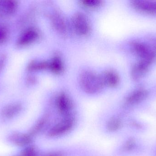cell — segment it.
Listing matches in <instances>:
<instances>
[{"label":"cell","mask_w":156,"mask_h":156,"mask_svg":"<svg viewBox=\"0 0 156 156\" xmlns=\"http://www.w3.org/2000/svg\"><path fill=\"white\" fill-rule=\"evenodd\" d=\"M152 63L144 60H140L135 64L131 70V76L133 79L138 81L141 79L147 73Z\"/></svg>","instance_id":"5"},{"label":"cell","mask_w":156,"mask_h":156,"mask_svg":"<svg viewBox=\"0 0 156 156\" xmlns=\"http://www.w3.org/2000/svg\"><path fill=\"white\" fill-rule=\"evenodd\" d=\"M48 68L55 72H59L63 69V65L58 57H55L48 63Z\"/></svg>","instance_id":"13"},{"label":"cell","mask_w":156,"mask_h":156,"mask_svg":"<svg viewBox=\"0 0 156 156\" xmlns=\"http://www.w3.org/2000/svg\"><path fill=\"white\" fill-rule=\"evenodd\" d=\"M44 156H62V155L59 153H54V154H49L46 155Z\"/></svg>","instance_id":"19"},{"label":"cell","mask_w":156,"mask_h":156,"mask_svg":"<svg viewBox=\"0 0 156 156\" xmlns=\"http://www.w3.org/2000/svg\"><path fill=\"white\" fill-rule=\"evenodd\" d=\"M6 33L3 27L0 25V43L3 42L6 38Z\"/></svg>","instance_id":"17"},{"label":"cell","mask_w":156,"mask_h":156,"mask_svg":"<svg viewBox=\"0 0 156 156\" xmlns=\"http://www.w3.org/2000/svg\"><path fill=\"white\" fill-rule=\"evenodd\" d=\"M38 36V33L36 29L29 28L24 31L18 38L16 45L20 47L29 45L35 41Z\"/></svg>","instance_id":"6"},{"label":"cell","mask_w":156,"mask_h":156,"mask_svg":"<svg viewBox=\"0 0 156 156\" xmlns=\"http://www.w3.org/2000/svg\"><path fill=\"white\" fill-rule=\"evenodd\" d=\"M17 2L14 1H0V14L5 15L12 14L17 8Z\"/></svg>","instance_id":"8"},{"label":"cell","mask_w":156,"mask_h":156,"mask_svg":"<svg viewBox=\"0 0 156 156\" xmlns=\"http://www.w3.org/2000/svg\"><path fill=\"white\" fill-rule=\"evenodd\" d=\"M7 140L14 145L24 147L28 145L31 143L32 136L28 133L14 132L9 135L7 137Z\"/></svg>","instance_id":"3"},{"label":"cell","mask_w":156,"mask_h":156,"mask_svg":"<svg viewBox=\"0 0 156 156\" xmlns=\"http://www.w3.org/2000/svg\"><path fill=\"white\" fill-rule=\"evenodd\" d=\"M72 122L69 120L65 121L64 122L60 124L59 125L55 126L53 130H51L50 134L52 136H54L58 135L65 132L70 129V127L72 126Z\"/></svg>","instance_id":"11"},{"label":"cell","mask_w":156,"mask_h":156,"mask_svg":"<svg viewBox=\"0 0 156 156\" xmlns=\"http://www.w3.org/2000/svg\"><path fill=\"white\" fill-rule=\"evenodd\" d=\"M80 82L83 89L90 93L98 91L104 84L101 77L91 71L83 73Z\"/></svg>","instance_id":"1"},{"label":"cell","mask_w":156,"mask_h":156,"mask_svg":"<svg viewBox=\"0 0 156 156\" xmlns=\"http://www.w3.org/2000/svg\"><path fill=\"white\" fill-rule=\"evenodd\" d=\"M101 1L99 0H85L82 2L84 5L89 7H94L99 5L101 4Z\"/></svg>","instance_id":"16"},{"label":"cell","mask_w":156,"mask_h":156,"mask_svg":"<svg viewBox=\"0 0 156 156\" xmlns=\"http://www.w3.org/2000/svg\"><path fill=\"white\" fill-rule=\"evenodd\" d=\"M58 105L60 111L66 112L68 111L71 107L70 100L64 94L60 95L58 100Z\"/></svg>","instance_id":"12"},{"label":"cell","mask_w":156,"mask_h":156,"mask_svg":"<svg viewBox=\"0 0 156 156\" xmlns=\"http://www.w3.org/2000/svg\"><path fill=\"white\" fill-rule=\"evenodd\" d=\"M5 60V56L4 55H2L0 56V71L2 68L3 66L4 65Z\"/></svg>","instance_id":"18"},{"label":"cell","mask_w":156,"mask_h":156,"mask_svg":"<svg viewBox=\"0 0 156 156\" xmlns=\"http://www.w3.org/2000/svg\"><path fill=\"white\" fill-rule=\"evenodd\" d=\"M48 67V63L43 61H33L28 66V70L37 71Z\"/></svg>","instance_id":"14"},{"label":"cell","mask_w":156,"mask_h":156,"mask_svg":"<svg viewBox=\"0 0 156 156\" xmlns=\"http://www.w3.org/2000/svg\"><path fill=\"white\" fill-rule=\"evenodd\" d=\"M37 151L35 147L33 146H29L23 149L21 152H19L12 156H37Z\"/></svg>","instance_id":"15"},{"label":"cell","mask_w":156,"mask_h":156,"mask_svg":"<svg viewBox=\"0 0 156 156\" xmlns=\"http://www.w3.org/2000/svg\"><path fill=\"white\" fill-rule=\"evenodd\" d=\"M101 78L104 84L111 87L116 86L119 83V77L118 74L112 71H108L105 72Z\"/></svg>","instance_id":"9"},{"label":"cell","mask_w":156,"mask_h":156,"mask_svg":"<svg viewBox=\"0 0 156 156\" xmlns=\"http://www.w3.org/2000/svg\"><path fill=\"white\" fill-rule=\"evenodd\" d=\"M147 95V91L144 89L136 90L132 93L128 98V101L131 103L138 102L144 100Z\"/></svg>","instance_id":"10"},{"label":"cell","mask_w":156,"mask_h":156,"mask_svg":"<svg viewBox=\"0 0 156 156\" xmlns=\"http://www.w3.org/2000/svg\"><path fill=\"white\" fill-rule=\"evenodd\" d=\"M131 5L137 12L145 14L156 15V2L136 0L132 1Z\"/></svg>","instance_id":"2"},{"label":"cell","mask_w":156,"mask_h":156,"mask_svg":"<svg viewBox=\"0 0 156 156\" xmlns=\"http://www.w3.org/2000/svg\"><path fill=\"white\" fill-rule=\"evenodd\" d=\"M22 105L19 103H13L5 106L1 111V116L5 119H12L20 114Z\"/></svg>","instance_id":"7"},{"label":"cell","mask_w":156,"mask_h":156,"mask_svg":"<svg viewBox=\"0 0 156 156\" xmlns=\"http://www.w3.org/2000/svg\"><path fill=\"white\" fill-rule=\"evenodd\" d=\"M73 24L75 29L78 34L81 35H86L90 30L89 22L84 15L78 13L74 16Z\"/></svg>","instance_id":"4"}]
</instances>
